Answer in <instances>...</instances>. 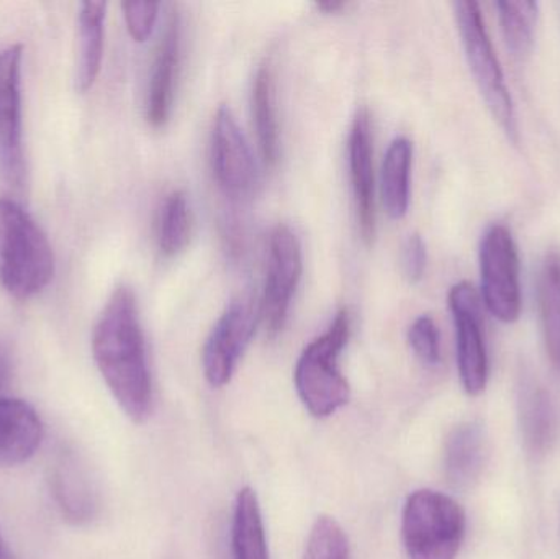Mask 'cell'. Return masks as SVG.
I'll use <instances>...</instances> for the list:
<instances>
[{
    "mask_svg": "<svg viewBox=\"0 0 560 559\" xmlns=\"http://www.w3.org/2000/svg\"><path fill=\"white\" fill-rule=\"evenodd\" d=\"M92 354L112 396L135 423L153 412V384L137 298L128 286L112 292L92 331Z\"/></svg>",
    "mask_w": 560,
    "mask_h": 559,
    "instance_id": "cell-1",
    "label": "cell"
},
{
    "mask_svg": "<svg viewBox=\"0 0 560 559\" xmlns=\"http://www.w3.org/2000/svg\"><path fill=\"white\" fill-rule=\"evenodd\" d=\"M55 253L35 220L9 199H0V284L15 299L42 294L55 276Z\"/></svg>",
    "mask_w": 560,
    "mask_h": 559,
    "instance_id": "cell-2",
    "label": "cell"
},
{
    "mask_svg": "<svg viewBox=\"0 0 560 559\" xmlns=\"http://www.w3.org/2000/svg\"><path fill=\"white\" fill-rule=\"evenodd\" d=\"M351 335L348 308H341L325 334L306 345L296 361V394L316 419H326L349 403L351 387L338 366V358Z\"/></svg>",
    "mask_w": 560,
    "mask_h": 559,
    "instance_id": "cell-3",
    "label": "cell"
},
{
    "mask_svg": "<svg viewBox=\"0 0 560 559\" xmlns=\"http://www.w3.org/2000/svg\"><path fill=\"white\" fill-rule=\"evenodd\" d=\"M466 535V514L451 496L420 489L408 496L401 540L408 559H456Z\"/></svg>",
    "mask_w": 560,
    "mask_h": 559,
    "instance_id": "cell-4",
    "label": "cell"
},
{
    "mask_svg": "<svg viewBox=\"0 0 560 559\" xmlns=\"http://www.w3.org/2000/svg\"><path fill=\"white\" fill-rule=\"evenodd\" d=\"M454 15H456L457 30L463 39L467 62L480 94L500 127L510 138L516 140L518 121H516L515 104L506 85L499 56L487 32L486 20L479 3L474 0L454 2Z\"/></svg>",
    "mask_w": 560,
    "mask_h": 559,
    "instance_id": "cell-5",
    "label": "cell"
},
{
    "mask_svg": "<svg viewBox=\"0 0 560 559\" xmlns=\"http://www.w3.org/2000/svg\"><path fill=\"white\" fill-rule=\"evenodd\" d=\"M480 284L487 311L503 324L522 314L520 256L512 232L505 225L490 226L480 243Z\"/></svg>",
    "mask_w": 560,
    "mask_h": 559,
    "instance_id": "cell-6",
    "label": "cell"
},
{
    "mask_svg": "<svg viewBox=\"0 0 560 559\" xmlns=\"http://www.w3.org/2000/svg\"><path fill=\"white\" fill-rule=\"evenodd\" d=\"M259 321L261 304L255 299L248 295L230 302L203 345L202 368L210 386L223 387L232 381Z\"/></svg>",
    "mask_w": 560,
    "mask_h": 559,
    "instance_id": "cell-7",
    "label": "cell"
},
{
    "mask_svg": "<svg viewBox=\"0 0 560 559\" xmlns=\"http://www.w3.org/2000/svg\"><path fill=\"white\" fill-rule=\"evenodd\" d=\"M447 301L456 327L460 383L469 396H479L489 381V354L483 337L480 298L470 282L460 281L451 288Z\"/></svg>",
    "mask_w": 560,
    "mask_h": 559,
    "instance_id": "cell-8",
    "label": "cell"
},
{
    "mask_svg": "<svg viewBox=\"0 0 560 559\" xmlns=\"http://www.w3.org/2000/svg\"><path fill=\"white\" fill-rule=\"evenodd\" d=\"M302 246L292 229L279 223L269 238L268 278L262 295L261 321L269 337L285 327L290 304L302 278Z\"/></svg>",
    "mask_w": 560,
    "mask_h": 559,
    "instance_id": "cell-9",
    "label": "cell"
},
{
    "mask_svg": "<svg viewBox=\"0 0 560 559\" xmlns=\"http://www.w3.org/2000/svg\"><path fill=\"white\" fill-rule=\"evenodd\" d=\"M212 164L217 183L232 199H245L255 190V158L229 105H220L212 133Z\"/></svg>",
    "mask_w": 560,
    "mask_h": 559,
    "instance_id": "cell-10",
    "label": "cell"
},
{
    "mask_svg": "<svg viewBox=\"0 0 560 559\" xmlns=\"http://www.w3.org/2000/svg\"><path fill=\"white\" fill-rule=\"evenodd\" d=\"M49 491L62 519L84 527L97 519L101 496L91 469L74 450H62L49 468Z\"/></svg>",
    "mask_w": 560,
    "mask_h": 559,
    "instance_id": "cell-11",
    "label": "cell"
},
{
    "mask_svg": "<svg viewBox=\"0 0 560 559\" xmlns=\"http://www.w3.org/2000/svg\"><path fill=\"white\" fill-rule=\"evenodd\" d=\"M22 46L13 45L0 53V154L13 183H22Z\"/></svg>",
    "mask_w": 560,
    "mask_h": 559,
    "instance_id": "cell-12",
    "label": "cell"
},
{
    "mask_svg": "<svg viewBox=\"0 0 560 559\" xmlns=\"http://www.w3.org/2000/svg\"><path fill=\"white\" fill-rule=\"evenodd\" d=\"M348 153L359 232H361L365 245H371L374 243L375 233H377V212H375L371 117L365 108H361L352 120Z\"/></svg>",
    "mask_w": 560,
    "mask_h": 559,
    "instance_id": "cell-13",
    "label": "cell"
},
{
    "mask_svg": "<svg viewBox=\"0 0 560 559\" xmlns=\"http://www.w3.org/2000/svg\"><path fill=\"white\" fill-rule=\"evenodd\" d=\"M183 59V23L179 12H173L158 43L151 66L147 92V120L151 127L161 128L170 120Z\"/></svg>",
    "mask_w": 560,
    "mask_h": 559,
    "instance_id": "cell-14",
    "label": "cell"
},
{
    "mask_svg": "<svg viewBox=\"0 0 560 559\" xmlns=\"http://www.w3.org/2000/svg\"><path fill=\"white\" fill-rule=\"evenodd\" d=\"M45 429L36 410L15 397H0V465L19 466L38 452Z\"/></svg>",
    "mask_w": 560,
    "mask_h": 559,
    "instance_id": "cell-15",
    "label": "cell"
},
{
    "mask_svg": "<svg viewBox=\"0 0 560 559\" xmlns=\"http://www.w3.org/2000/svg\"><path fill=\"white\" fill-rule=\"evenodd\" d=\"M487 440L482 426L466 422L457 426L444 445L443 469L454 489H467L480 478L486 465Z\"/></svg>",
    "mask_w": 560,
    "mask_h": 559,
    "instance_id": "cell-16",
    "label": "cell"
},
{
    "mask_svg": "<svg viewBox=\"0 0 560 559\" xmlns=\"http://www.w3.org/2000/svg\"><path fill=\"white\" fill-rule=\"evenodd\" d=\"M105 15L107 3L82 2L78 19V62H75V88L88 92L101 74L104 58Z\"/></svg>",
    "mask_w": 560,
    "mask_h": 559,
    "instance_id": "cell-17",
    "label": "cell"
},
{
    "mask_svg": "<svg viewBox=\"0 0 560 559\" xmlns=\"http://www.w3.org/2000/svg\"><path fill=\"white\" fill-rule=\"evenodd\" d=\"M252 105L262 160L268 166H276L280 151L278 95H276L275 69L268 59L256 72Z\"/></svg>",
    "mask_w": 560,
    "mask_h": 559,
    "instance_id": "cell-18",
    "label": "cell"
},
{
    "mask_svg": "<svg viewBox=\"0 0 560 559\" xmlns=\"http://www.w3.org/2000/svg\"><path fill=\"white\" fill-rule=\"evenodd\" d=\"M411 161L413 143L407 137L394 138L382 163V200L394 220L404 219L410 206Z\"/></svg>",
    "mask_w": 560,
    "mask_h": 559,
    "instance_id": "cell-19",
    "label": "cell"
},
{
    "mask_svg": "<svg viewBox=\"0 0 560 559\" xmlns=\"http://www.w3.org/2000/svg\"><path fill=\"white\" fill-rule=\"evenodd\" d=\"M233 559H271L262 522L261 505L252 488L236 496L232 524Z\"/></svg>",
    "mask_w": 560,
    "mask_h": 559,
    "instance_id": "cell-20",
    "label": "cell"
},
{
    "mask_svg": "<svg viewBox=\"0 0 560 559\" xmlns=\"http://www.w3.org/2000/svg\"><path fill=\"white\" fill-rule=\"evenodd\" d=\"M520 419L526 445L535 453L551 449L559 432V409L548 391L539 386L523 389Z\"/></svg>",
    "mask_w": 560,
    "mask_h": 559,
    "instance_id": "cell-21",
    "label": "cell"
},
{
    "mask_svg": "<svg viewBox=\"0 0 560 559\" xmlns=\"http://www.w3.org/2000/svg\"><path fill=\"white\" fill-rule=\"evenodd\" d=\"M539 314L549 360L560 371V255L551 253L542 263L538 282Z\"/></svg>",
    "mask_w": 560,
    "mask_h": 559,
    "instance_id": "cell-22",
    "label": "cell"
},
{
    "mask_svg": "<svg viewBox=\"0 0 560 559\" xmlns=\"http://www.w3.org/2000/svg\"><path fill=\"white\" fill-rule=\"evenodd\" d=\"M497 9L506 46L515 58L525 59L535 45L538 3L529 0H506L497 3Z\"/></svg>",
    "mask_w": 560,
    "mask_h": 559,
    "instance_id": "cell-23",
    "label": "cell"
},
{
    "mask_svg": "<svg viewBox=\"0 0 560 559\" xmlns=\"http://www.w3.org/2000/svg\"><path fill=\"white\" fill-rule=\"evenodd\" d=\"M192 235V212L184 190H173L161 209L158 245L166 258L179 255Z\"/></svg>",
    "mask_w": 560,
    "mask_h": 559,
    "instance_id": "cell-24",
    "label": "cell"
},
{
    "mask_svg": "<svg viewBox=\"0 0 560 559\" xmlns=\"http://www.w3.org/2000/svg\"><path fill=\"white\" fill-rule=\"evenodd\" d=\"M303 559H351L348 538L331 517H318L310 531Z\"/></svg>",
    "mask_w": 560,
    "mask_h": 559,
    "instance_id": "cell-25",
    "label": "cell"
},
{
    "mask_svg": "<svg viewBox=\"0 0 560 559\" xmlns=\"http://www.w3.org/2000/svg\"><path fill=\"white\" fill-rule=\"evenodd\" d=\"M408 341L418 360L427 366L441 363V335L430 315H420L408 328Z\"/></svg>",
    "mask_w": 560,
    "mask_h": 559,
    "instance_id": "cell-26",
    "label": "cell"
},
{
    "mask_svg": "<svg viewBox=\"0 0 560 559\" xmlns=\"http://www.w3.org/2000/svg\"><path fill=\"white\" fill-rule=\"evenodd\" d=\"M125 23H127L128 33L135 42L143 43L150 38L156 25L158 13H160V3L158 2H124Z\"/></svg>",
    "mask_w": 560,
    "mask_h": 559,
    "instance_id": "cell-27",
    "label": "cell"
},
{
    "mask_svg": "<svg viewBox=\"0 0 560 559\" xmlns=\"http://www.w3.org/2000/svg\"><path fill=\"white\" fill-rule=\"evenodd\" d=\"M428 249L427 243L421 238L420 233H411L401 252V266L405 276L410 282H420L427 272Z\"/></svg>",
    "mask_w": 560,
    "mask_h": 559,
    "instance_id": "cell-28",
    "label": "cell"
},
{
    "mask_svg": "<svg viewBox=\"0 0 560 559\" xmlns=\"http://www.w3.org/2000/svg\"><path fill=\"white\" fill-rule=\"evenodd\" d=\"M10 381H12V357L7 345L0 341V397L7 396Z\"/></svg>",
    "mask_w": 560,
    "mask_h": 559,
    "instance_id": "cell-29",
    "label": "cell"
},
{
    "mask_svg": "<svg viewBox=\"0 0 560 559\" xmlns=\"http://www.w3.org/2000/svg\"><path fill=\"white\" fill-rule=\"evenodd\" d=\"M316 7H318L322 12L336 13L345 9L346 2H341V0H319V2H316Z\"/></svg>",
    "mask_w": 560,
    "mask_h": 559,
    "instance_id": "cell-30",
    "label": "cell"
},
{
    "mask_svg": "<svg viewBox=\"0 0 560 559\" xmlns=\"http://www.w3.org/2000/svg\"><path fill=\"white\" fill-rule=\"evenodd\" d=\"M0 559H16L15 555L10 551V548L3 541L2 535H0Z\"/></svg>",
    "mask_w": 560,
    "mask_h": 559,
    "instance_id": "cell-31",
    "label": "cell"
}]
</instances>
